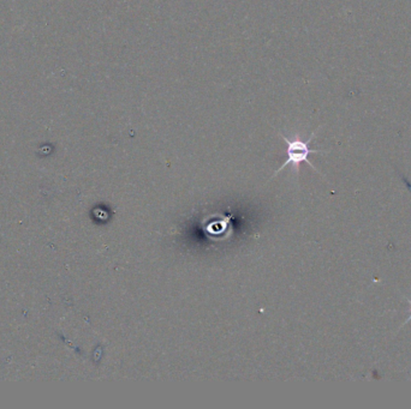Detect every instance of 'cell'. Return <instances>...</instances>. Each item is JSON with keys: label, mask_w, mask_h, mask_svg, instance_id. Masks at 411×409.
I'll return each instance as SVG.
<instances>
[{"label": "cell", "mask_w": 411, "mask_h": 409, "mask_svg": "<svg viewBox=\"0 0 411 409\" xmlns=\"http://www.w3.org/2000/svg\"><path fill=\"white\" fill-rule=\"evenodd\" d=\"M315 133H316V130H315L314 133H311V137H309L306 141H303L302 138L299 136L287 138L285 135L280 133V137H282V140L285 141V143H287V159L285 160V162L279 167V169L275 171L273 177H275L280 171H282V169H285V167L289 165L292 166V167H294V173L299 174V166L302 165L303 162L308 164V165L311 166V169L318 173L316 167L311 164V161L308 160V157H309V155H311V154L323 153L321 150H314V149L311 148V141H313V138L315 137Z\"/></svg>", "instance_id": "1"}]
</instances>
